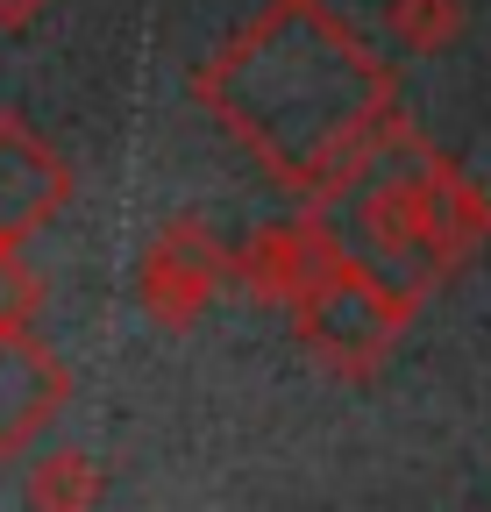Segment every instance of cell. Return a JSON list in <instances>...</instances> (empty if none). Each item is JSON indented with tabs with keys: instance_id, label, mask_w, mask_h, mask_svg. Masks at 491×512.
<instances>
[{
	"instance_id": "obj_11",
	"label": "cell",
	"mask_w": 491,
	"mask_h": 512,
	"mask_svg": "<svg viewBox=\"0 0 491 512\" xmlns=\"http://www.w3.org/2000/svg\"><path fill=\"white\" fill-rule=\"evenodd\" d=\"M43 313V271L15 242H0V328H29Z\"/></svg>"
},
{
	"instance_id": "obj_8",
	"label": "cell",
	"mask_w": 491,
	"mask_h": 512,
	"mask_svg": "<svg viewBox=\"0 0 491 512\" xmlns=\"http://www.w3.org/2000/svg\"><path fill=\"white\" fill-rule=\"evenodd\" d=\"M65 406H72L65 356H50L29 328H0V463H15Z\"/></svg>"
},
{
	"instance_id": "obj_3",
	"label": "cell",
	"mask_w": 491,
	"mask_h": 512,
	"mask_svg": "<svg viewBox=\"0 0 491 512\" xmlns=\"http://www.w3.org/2000/svg\"><path fill=\"white\" fill-rule=\"evenodd\" d=\"M221 285H228V242L200 214L164 221L136 264V306L157 335H193L207 306L221 299Z\"/></svg>"
},
{
	"instance_id": "obj_4",
	"label": "cell",
	"mask_w": 491,
	"mask_h": 512,
	"mask_svg": "<svg viewBox=\"0 0 491 512\" xmlns=\"http://www.w3.org/2000/svg\"><path fill=\"white\" fill-rule=\"evenodd\" d=\"M406 150H413V128L399 136V150H392L371 178H363L371 192H363V207H356V235H363V249H371L378 264H392V271H399V285L435 292V285H449V278H442V264H435V242H427V221H420V185H413Z\"/></svg>"
},
{
	"instance_id": "obj_1",
	"label": "cell",
	"mask_w": 491,
	"mask_h": 512,
	"mask_svg": "<svg viewBox=\"0 0 491 512\" xmlns=\"http://www.w3.org/2000/svg\"><path fill=\"white\" fill-rule=\"evenodd\" d=\"M193 100L299 207L356 192L406 136L392 64L328 0H271L200 64Z\"/></svg>"
},
{
	"instance_id": "obj_2",
	"label": "cell",
	"mask_w": 491,
	"mask_h": 512,
	"mask_svg": "<svg viewBox=\"0 0 491 512\" xmlns=\"http://www.w3.org/2000/svg\"><path fill=\"white\" fill-rule=\"evenodd\" d=\"M292 313V335L299 349L314 356L321 370L363 384V377H378L392 363V349L406 342L413 328V313H420V292L385 278L371 256H356L349 242L328 256V264L299 285V299L285 306Z\"/></svg>"
},
{
	"instance_id": "obj_9",
	"label": "cell",
	"mask_w": 491,
	"mask_h": 512,
	"mask_svg": "<svg viewBox=\"0 0 491 512\" xmlns=\"http://www.w3.org/2000/svg\"><path fill=\"white\" fill-rule=\"evenodd\" d=\"M100 463L86 456V448H50L43 463H29V505L43 512H86L100 505Z\"/></svg>"
},
{
	"instance_id": "obj_12",
	"label": "cell",
	"mask_w": 491,
	"mask_h": 512,
	"mask_svg": "<svg viewBox=\"0 0 491 512\" xmlns=\"http://www.w3.org/2000/svg\"><path fill=\"white\" fill-rule=\"evenodd\" d=\"M43 8H50V0H0V29H29Z\"/></svg>"
},
{
	"instance_id": "obj_7",
	"label": "cell",
	"mask_w": 491,
	"mask_h": 512,
	"mask_svg": "<svg viewBox=\"0 0 491 512\" xmlns=\"http://www.w3.org/2000/svg\"><path fill=\"white\" fill-rule=\"evenodd\" d=\"M72 207V164L22 114H0V242H29Z\"/></svg>"
},
{
	"instance_id": "obj_10",
	"label": "cell",
	"mask_w": 491,
	"mask_h": 512,
	"mask_svg": "<svg viewBox=\"0 0 491 512\" xmlns=\"http://www.w3.org/2000/svg\"><path fill=\"white\" fill-rule=\"evenodd\" d=\"M392 43H406L413 57H442L463 36V0H392L385 8Z\"/></svg>"
},
{
	"instance_id": "obj_6",
	"label": "cell",
	"mask_w": 491,
	"mask_h": 512,
	"mask_svg": "<svg viewBox=\"0 0 491 512\" xmlns=\"http://www.w3.org/2000/svg\"><path fill=\"white\" fill-rule=\"evenodd\" d=\"M406 164H413V185H420V221H427V242H435L442 278L470 271L477 256L491 249V192L463 164H449L442 150H427L420 136H413Z\"/></svg>"
},
{
	"instance_id": "obj_5",
	"label": "cell",
	"mask_w": 491,
	"mask_h": 512,
	"mask_svg": "<svg viewBox=\"0 0 491 512\" xmlns=\"http://www.w3.org/2000/svg\"><path fill=\"white\" fill-rule=\"evenodd\" d=\"M335 249H342V235H335L328 207H299L292 221H264L242 249H228V278L257 306H292L299 285L314 278Z\"/></svg>"
}]
</instances>
